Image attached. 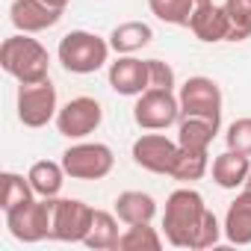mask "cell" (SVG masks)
<instances>
[{
    "instance_id": "obj_1",
    "label": "cell",
    "mask_w": 251,
    "mask_h": 251,
    "mask_svg": "<svg viewBox=\"0 0 251 251\" xmlns=\"http://www.w3.org/2000/svg\"><path fill=\"white\" fill-rule=\"evenodd\" d=\"M207 216V204L201 198V192L183 186L175 189L166 198V210H163V233L175 248H192L198 227L204 225Z\"/></svg>"
},
{
    "instance_id": "obj_2",
    "label": "cell",
    "mask_w": 251,
    "mask_h": 251,
    "mask_svg": "<svg viewBox=\"0 0 251 251\" xmlns=\"http://www.w3.org/2000/svg\"><path fill=\"white\" fill-rule=\"evenodd\" d=\"M0 65L18 83H39L48 80L50 56L39 39H30V33H18L3 39V45H0Z\"/></svg>"
},
{
    "instance_id": "obj_3",
    "label": "cell",
    "mask_w": 251,
    "mask_h": 251,
    "mask_svg": "<svg viewBox=\"0 0 251 251\" xmlns=\"http://www.w3.org/2000/svg\"><path fill=\"white\" fill-rule=\"evenodd\" d=\"M109 42L89 33V30H71L59 39V48H56V56L62 62L65 71L71 74H95L106 65L109 59Z\"/></svg>"
},
{
    "instance_id": "obj_4",
    "label": "cell",
    "mask_w": 251,
    "mask_h": 251,
    "mask_svg": "<svg viewBox=\"0 0 251 251\" xmlns=\"http://www.w3.org/2000/svg\"><path fill=\"white\" fill-rule=\"evenodd\" d=\"M56 198H33L6 213V227L18 242H42L53 233Z\"/></svg>"
},
{
    "instance_id": "obj_5",
    "label": "cell",
    "mask_w": 251,
    "mask_h": 251,
    "mask_svg": "<svg viewBox=\"0 0 251 251\" xmlns=\"http://www.w3.org/2000/svg\"><path fill=\"white\" fill-rule=\"evenodd\" d=\"M59 163L71 180H100L112 172L115 154L103 142H77L62 151Z\"/></svg>"
},
{
    "instance_id": "obj_6",
    "label": "cell",
    "mask_w": 251,
    "mask_h": 251,
    "mask_svg": "<svg viewBox=\"0 0 251 251\" xmlns=\"http://www.w3.org/2000/svg\"><path fill=\"white\" fill-rule=\"evenodd\" d=\"M15 106H18V121L24 127H33V130L45 127L48 121H56V112H59L56 86L50 83V77L39 83H21Z\"/></svg>"
},
{
    "instance_id": "obj_7",
    "label": "cell",
    "mask_w": 251,
    "mask_h": 251,
    "mask_svg": "<svg viewBox=\"0 0 251 251\" xmlns=\"http://www.w3.org/2000/svg\"><path fill=\"white\" fill-rule=\"evenodd\" d=\"M133 121L142 130H166L180 121V100L169 89H145L136 98Z\"/></svg>"
},
{
    "instance_id": "obj_8",
    "label": "cell",
    "mask_w": 251,
    "mask_h": 251,
    "mask_svg": "<svg viewBox=\"0 0 251 251\" xmlns=\"http://www.w3.org/2000/svg\"><path fill=\"white\" fill-rule=\"evenodd\" d=\"M180 115H198V118H210L216 124H222V89L213 77H189L180 92Z\"/></svg>"
},
{
    "instance_id": "obj_9",
    "label": "cell",
    "mask_w": 251,
    "mask_h": 251,
    "mask_svg": "<svg viewBox=\"0 0 251 251\" xmlns=\"http://www.w3.org/2000/svg\"><path fill=\"white\" fill-rule=\"evenodd\" d=\"M100 121H103V106L95 98L80 95V98H71L65 106H59L56 130L65 139H86L100 127Z\"/></svg>"
},
{
    "instance_id": "obj_10",
    "label": "cell",
    "mask_w": 251,
    "mask_h": 251,
    "mask_svg": "<svg viewBox=\"0 0 251 251\" xmlns=\"http://www.w3.org/2000/svg\"><path fill=\"white\" fill-rule=\"evenodd\" d=\"M92 219H95V210L86 201H80V198H56L50 239H59V242H86V236L92 230Z\"/></svg>"
},
{
    "instance_id": "obj_11",
    "label": "cell",
    "mask_w": 251,
    "mask_h": 251,
    "mask_svg": "<svg viewBox=\"0 0 251 251\" xmlns=\"http://www.w3.org/2000/svg\"><path fill=\"white\" fill-rule=\"evenodd\" d=\"M177 139H169L163 133H142L133 142V163L151 175H169L177 157Z\"/></svg>"
},
{
    "instance_id": "obj_12",
    "label": "cell",
    "mask_w": 251,
    "mask_h": 251,
    "mask_svg": "<svg viewBox=\"0 0 251 251\" xmlns=\"http://www.w3.org/2000/svg\"><path fill=\"white\" fill-rule=\"evenodd\" d=\"M106 80H109L112 92H118L124 98H139L148 89V59H136L133 53L118 56L115 62H109Z\"/></svg>"
},
{
    "instance_id": "obj_13",
    "label": "cell",
    "mask_w": 251,
    "mask_h": 251,
    "mask_svg": "<svg viewBox=\"0 0 251 251\" xmlns=\"http://www.w3.org/2000/svg\"><path fill=\"white\" fill-rule=\"evenodd\" d=\"M65 9H56L45 0H12L9 6V21L15 24L18 33H42L59 24Z\"/></svg>"
},
{
    "instance_id": "obj_14",
    "label": "cell",
    "mask_w": 251,
    "mask_h": 251,
    "mask_svg": "<svg viewBox=\"0 0 251 251\" xmlns=\"http://www.w3.org/2000/svg\"><path fill=\"white\" fill-rule=\"evenodd\" d=\"M213 183L222 186V189H236V186H245L248 175H251V160L239 151H222L219 157H213Z\"/></svg>"
},
{
    "instance_id": "obj_15",
    "label": "cell",
    "mask_w": 251,
    "mask_h": 251,
    "mask_svg": "<svg viewBox=\"0 0 251 251\" xmlns=\"http://www.w3.org/2000/svg\"><path fill=\"white\" fill-rule=\"evenodd\" d=\"M225 239L233 245H251V189H242L225 213Z\"/></svg>"
},
{
    "instance_id": "obj_16",
    "label": "cell",
    "mask_w": 251,
    "mask_h": 251,
    "mask_svg": "<svg viewBox=\"0 0 251 251\" xmlns=\"http://www.w3.org/2000/svg\"><path fill=\"white\" fill-rule=\"evenodd\" d=\"M189 30L195 33V39H201V42H225L227 36H230V24H227V12H225V6H216L213 0L210 3H204L195 15H192V24H189Z\"/></svg>"
},
{
    "instance_id": "obj_17",
    "label": "cell",
    "mask_w": 251,
    "mask_h": 251,
    "mask_svg": "<svg viewBox=\"0 0 251 251\" xmlns=\"http://www.w3.org/2000/svg\"><path fill=\"white\" fill-rule=\"evenodd\" d=\"M151 39H154L151 24H145V21H124V24H118L109 33V48L118 56H127V53H136L145 45H151Z\"/></svg>"
},
{
    "instance_id": "obj_18",
    "label": "cell",
    "mask_w": 251,
    "mask_h": 251,
    "mask_svg": "<svg viewBox=\"0 0 251 251\" xmlns=\"http://www.w3.org/2000/svg\"><path fill=\"white\" fill-rule=\"evenodd\" d=\"M115 216L124 225H139V222H151L157 216V201L148 192L139 189H127L115 198Z\"/></svg>"
},
{
    "instance_id": "obj_19",
    "label": "cell",
    "mask_w": 251,
    "mask_h": 251,
    "mask_svg": "<svg viewBox=\"0 0 251 251\" xmlns=\"http://www.w3.org/2000/svg\"><path fill=\"white\" fill-rule=\"evenodd\" d=\"M219 127H222V124H216L210 118L180 115V121H177V145H183V148H207L210 151Z\"/></svg>"
},
{
    "instance_id": "obj_20",
    "label": "cell",
    "mask_w": 251,
    "mask_h": 251,
    "mask_svg": "<svg viewBox=\"0 0 251 251\" xmlns=\"http://www.w3.org/2000/svg\"><path fill=\"white\" fill-rule=\"evenodd\" d=\"M27 177H30L33 192H36L39 198H56L68 175H65L62 163H53V160H39V163H33V166H30Z\"/></svg>"
},
{
    "instance_id": "obj_21",
    "label": "cell",
    "mask_w": 251,
    "mask_h": 251,
    "mask_svg": "<svg viewBox=\"0 0 251 251\" xmlns=\"http://www.w3.org/2000/svg\"><path fill=\"white\" fill-rule=\"evenodd\" d=\"M210 169V154L207 148H177V157H175V166L169 172V177L180 180V183H192V180H201Z\"/></svg>"
},
{
    "instance_id": "obj_22",
    "label": "cell",
    "mask_w": 251,
    "mask_h": 251,
    "mask_svg": "<svg viewBox=\"0 0 251 251\" xmlns=\"http://www.w3.org/2000/svg\"><path fill=\"white\" fill-rule=\"evenodd\" d=\"M210 3V0H148V9L163 21V24H175V27H189L192 15Z\"/></svg>"
},
{
    "instance_id": "obj_23",
    "label": "cell",
    "mask_w": 251,
    "mask_h": 251,
    "mask_svg": "<svg viewBox=\"0 0 251 251\" xmlns=\"http://www.w3.org/2000/svg\"><path fill=\"white\" fill-rule=\"evenodd\" d=\"M118 216L115 213H106V210H95V219H92V230L86 236V248H95V251H112L118 248Z\"/></svg>"
},
{
    "instance_id": "obj_24",
    "label": "cell",
    "mask_w": 251,
    "mask_h": 251,
    "mask_svg": "<svg viewBox=\"0 0 251 251\" xmlns=\"http://www.w3.org/2000/svg\"><path fill=\"white\" fill-rule=\"evenodd\" d=\"M33 198H36V192H33L30 177H24L18 172H3L0 175V207H3V213L33 201Z\"/></svg>"
},
{
    "instance_id": "obj_25",
    "label": "cell",
    "mask_w": 251,
    "mask_h": 251,
    "mask_svg": "<svg viewBox=\"0 0 251 251\" xmlns=\"http://www.w3.org/2000/svg\"><path fill=\"white\" fill-rule=\"evenodd\" d=\"M160 248L163 236L157 233V227H151V222L127 225L118 236V251H160Z\"/></svg>"
},
{
    "instance_id": "obj_26",
    "label": "cell",
    "mask_w": 251,
    "mask_h": 251,
    "mask_svg": "<svg viewBox=\"0 0 251 251\" xmlns=\"http://www.w3.org/2000/svg\"><path fill=\"white\" fill-rule=\"evenodd\" d=\"M225 12L230 24L227 42H245L251 36V0H225Z\"/></svg>"
},
{
    "instance_id": "obj_27",
    "label": "cell",
    "mask_w": 251,
    "mask_h": 251,
    "mask_svg": "<svg viewBox=\"0 0 251 251\" xmlns=\"http://www.w3.org/2000/svg\"><path fill=\"white\" fill-rule=\"evenodd\" d=\"M225 142H227L230 151H239V154L251 157V118H236L225 133Z\"/></svg>"
},
{
    "instance_id": "obj_28",
    "label": "cell",
    "mask_w": 251,
    "mask_h": 251,
    "mask_svg": "<svg viewBox=\"0 0 251 251\" xmlns=\"http://www.w3.org/2000/svg\"><path fill=\"white\" fill-rule=\"evenodd\" d=\"M177 86V77H175V68L163 59H148V89H169L175 92Z\"/></svg>"
},
{
    "instance_id": "obj_29",
    "label": "cell",
    "mask_w": 251,
    "mask_h": 251,
    "mask_svg": "<svg viewBox=\"0 0 251 251\" xmlns=\"http://www.w3.org/2000/svg\"><path fill=\"white\" fill-rule=\"evenodd\" d=\"M222 233H225V227L219 225L216 213H213V210H207V216H204V225L198 227V236H195V245H192V251H204V248H213V245L222 239Z\"/></svg>"
},
{
    "instance_id": "obj_30",
    "label": "cell",
    "mask_w": 251,
    "mask_h": 251,
    "mask_svg": "<svg viewBox=\"0 0 251 251\" xmlns=\"http://www.w3.org/2000/svg\"><path fill=\"white\" fill-rule=\"evenodd\" d=\"M45 3H50V6H56V9H65L71 0H45Z\"/></svg>"
},
{
    "instance_id": "obj_31",
    "label": "cell",
    "mask_w": 251,
    "mask_h": 251,
    "mask_svg": "<svg viewBox=\"0 0 251 251\" xmlns=\"http://www.w3.org/2000/svg\"><path fill=\"white\" fill-rule=\"evenodd\" d=\"M242 189H251V175H248V180H245V186Z\"/></svg>"
}]
</instances>
